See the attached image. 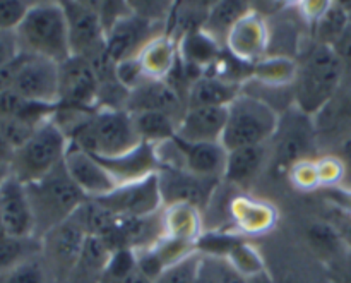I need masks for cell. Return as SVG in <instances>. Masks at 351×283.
Returning a JSON list of instances; mask_svg holds the SVG:
<instances>
[{"label": "cell", "instance_id": "obj_52", "mask_svg": "<svg viewBox=\"0 0 351 283\" xmlns=\"http://www.w3.org/2000/svg\"><path fill=\"white\" fill-rule=\"evenodd\" d=\"M10 175V167L9 165H0V185L3 184V181H5L7 177Z\"/></svg>", "mask_w": 351, "mask_h": 283}, {"label": "cell", "instance_id": "obj_7", "mask_svg": "<svg viewBox=\"0 0 351 283\" xmlns=\"http://www.w3.org/2000/svg\"><path fill=\"white\" fill-rule=\"evenodd\" d=\"M69 139L53 117L38 126L26 144L16 150L10 161V174L23 184H31L64 163Z\"/></svg>", "mask_w": 351, "mask_h": 283}, {"label": "cell", "instance_id": "obj_30", "mask_svg": "<svg viewBox=\"0 0 351 283\" xmlns=\"http://www.w3.org/2000/svg\"><path fill=\"white\" fill-rule=\"evenodd\" d=\"M165 236L184 242L197 244L204 234V215L191 205H171L163 208Z\"/></svg>", "mask_w": 351, "mask_h": 283}, {"label": "cell", "instance_id": "obj_8", "mask_svg": "<svg viewBox=\"0 0 351 283\" xmlns=\"http://www.w3.org/2000/svg\"><path fill=\"white\" fill-rule=\"evenodd\" d=\"M154 148L160 167L184 168L197 177L223 181L228 151L221 143H185L173 137Z\"/></svg>", "mask_w": 351, "mask_h": 283}, {"label": "cell", "instance_id": "obj_43", "mask_svg": "<svg viewBox=\"0 0 351 283\" xmlns=\"http://www.w3.org/2000/svg\"><path fill=\"white\" fill-rule=\"evenodd\" d=\"M27 60L26 54H17L16 57L10 58L3 65H0V93L12 91L16 79L19 76L21 69H23L24 62Z\"/></svg>", "mask_w": 351, "mask_h": 283}, {"label": "cell", "instance_id": "obj_28", "mask_svg": "<svg viewBox=\"0 0 351 283\" xmlns=\"http://www.w3.org/2000/svg\"><path fill=\"white\" fill-rule=\"evenodd\" d=\"M243 84L230 82L215 76L202 74L187 89V109L195 106H230V103L242 93Z\"/></svg>", "mask_w": 351, "mask_h": 283}, {"label": "cell", "instance_id": "obj_41", "mask_svg": "<svg viewBox=\"0 0 351 283\" xmlns=\"http://www.w3.org/2000/svg\"><path fill=\"white\" fill-rule=\"evenodd\" d=\"M38 126H40L38 122L21 119V117H0V133L9 141L14 151L19 150L23 144L27 143V139L33 136Z\"/></svg>", "mask_w": 351, "mask_h": 283}, {"label": "cell", "instance_id": "obj_29", "mask_svg": "<svg viewBox=\"0 0 351 283\" xmlns=\"http://www.w3.org/2000/svg\"><path fill=\"white\" fill-rule=\"evenodd\" d=\"M113 251L98 236L86 237L81 258L67 283H101Z\"/></svg>", "mask_w": 351, "mask_h": 283}, {"label": "cell", "instance_id": "obj_3", "mask_svg": "<svg viewBox=\"0 0 351 283\" xmlns=\"http://www.w3.org/2000/svg\"><path fill=\"white\" fill-rule=\"evenodd\" d=\"M26 192L34 216V237L40 240L67 222L89 199L72 181L64 163L40 181L26 184Z\"/></svg>", "mask_w": 351, "mask_h": 283}, {"label": "cell", "instance_id": "obj_13", "mask_svg": "<svg viewBox=\"0 0 351 283\" xmlns=\"http://www.w3.org/2000/svg\"><path fill=\"white\" fill-rule=\"evenodd\" d=\"M58 106L98 109V79L84 57L72 55L58 64Z\"/></svg>", "mask_w": 351, "mask_h": 283}, {"label": "cell", "instance_id": "obj_16", "mask_svg": "<svg viewBox=\"0 0 351 283\" xmlns=\"http://www.w3.org/2000/svg\"><path fill=\"white\" fill-rule=\"evenodd\" d=\"M314 126L321 155L332 153L351 136V78H345L336 95L314 117Z\"/></svg>", "mask_w": 351, "mask_h": 283}, {"label": "cell", "instance_id": "obj_12", "mask_svg": "<svg viewBox=\"0 0 351 283\" xmlns=\"http://www.w3.org/2000/svg\"><path fill=\"white\" fill-rule=\"evenodd\" d=\"M165 31H167L165 24L151 23L130 9L129 14L120 17L106 30V54L115 64L132 60L137 58V55L154 36Z\"/></svg>", "mask_w": 351, "mask_h": 283}, {"label": "cell", "instance_id": "obj_38", "mask_svg": "<svg viewBox=\"0 0 351 283\" xmlns=\"http://www.w3.org/2000/svg\"><path fill=\"white\" fill-rule=\"evenodd\" d=\"M202 254L194 253L184 258L178 263L170 264L160 273L154 283H195L197 280L199 267H201Z\"/></svg>", "mask_w": 351, "mask_h": 283}, {"label": "cell", "instance_id": "obj_42", "mask_svg": "<svg viewBox=\"0 0 351 283\" xmlns=\"http://www.w3.org/2000/svg\"><path fill=\"white\" fill-rule=\"evenodd\" d=\"M31 5L33 3L24 0H0V31L14 33Z\"/></svg>", "mask_w": 351, "mask_h": 283}, {"label": "cell", "instance_id": "obj_11", "mask_svg": "<svg viewBox=\"0 0 351 283\" xmlns=\"http://www.w3.org/2000/svg\"><path fill=\"white\" fill-rule=\"evenodd\" d=\"M156 175L163 206L191 205L201 210L202 215L223 182L197 177L184 168L165 167V165H161Z\"/></svg>", "mask_w": 351, "mask_h": 283}, {"label": "cell", "instance_id": "obj_32", "mask_svg": "<svg viewBox=\"0 0 351 283\" xmlns=\"http://www.w3.org/2000/svg\"><path fill=\"white\" fill-rule=\"evenodd\" d=\"M298 64L295 58L267 55L252 69L254 81L273 88H293Z\"/></svg>", "mask_w": 351, "mask_h": 283}, {"label": "cell", "instance_id": "obj_20", "mask_svg": "<svg viewBox=\"0 0 351 283\" xmlns=\"http://www.w3.org/2000/svg\"><path fill=\"white\" fill-rule=\"evenodd\" d=\"M308 253L321 261L326 268L335 264L350 253L348 246L329 220L324 216H307L304 223L293 234Z\"/></svg>", "mask_w": 351, "mask_h": 283}, {"label": "cell", "instance_id": "obj_35", "mask_svg": "<svg viewBox=\"0 0 351 283\" xmlns=\"http://www.w3.org/2000/svg\"><path fill=\"white\" fill-rule=\"evenodd\" d=\"M41 253V240L36 237H2L0 239V273L24 263Z\"/></svg>", "mask_w": 351, "mask_h": 283}, {"label": "cell", "instance_id": "obj_37", "mask_svg": "<svg viewBox=\"0 0 351 283\" xmlns=\"http://www.w3.org/2000/svg\"><path fill=\"white\" fill-rule=\"evenodd\" d=\"M225 260H228L233 264V268H237L247 278L266 270V263H264L261 249L256 244L249 242L245 237H242V239H239L233 244V247L230 249L228 256Z\"/></svg>", "mask_w": 351, "mask_h": 283}, {"label": "cell", "instance_id": "obj_50", "mask_svg": "<svg viewBox=\"0 0 351 283\" xmlns=\"http://www.w3.org/2000/svg\"><path fill=\"white\" fill-rule=\"evenodd\" d=\"M14 148L10 146L9 141L3 137V134L0 133V165H9L10 167V161H12L14 158Z\"/></svg>", "mask_w": 351, "mask_h": 283}, {"label": "cell", "instance_id": "obj_18", "mask_svg": "<svg viewBox=\"0 0 351 283\" xmlns=\"http://www.w3.org/2000/svg\"><path fill=\"white\" fill-rule=\"evenodd\" d=\"M12 93L27 102L58 105V64L48 58L27 55Z\"/></svg>", "mask_w": 351, "mask_h": 283}, {"label": "cell", "instance_id": "obj_26", "mask_svg": "<svg viewBox=\"0 0 351 283\" xmlns=\"http://www.w3.org/2000/svg\"><path fill=\"white\" fill-rule=\"evenodd\" d=\"M178 41L165 31L154 36L137 55L144 76L149 79H163L167 81L178 65Z\"/></svg>", "mask_w": 351, "mask_h": 283}, {"label": "cell", "instance_id": "obj_1", "mask_svg": "<svg viewBox=\"0 0 351 283\" xmlns=\"http://www.w3.org/2000/svg\"><path fill=\"white\" fill-rule=\"evenodd\" d=\"M293 103L307 115L315 117L345 81V69L331 47L312 40L297 58Z\"/></svg>", "mask_w": 351, "mask_h": 283}, {"label": "cell", "instance_id": "obj_17", "mask_svg": "<svg viewBox=\"0 0 351 283\" xmlns=\"http://www.w3.org/2000/svg\"><path fill=\"white\" fill-rule=\"evenodd\" d=\"M269 48V30L267 21L256 7L252 9L233 26L226 38L225 50L237 60L247 65H256L257 62L267 57Z\"/></svg>", "mask_w": 351, "mask_h": 283}, {"label": "cell", "instance_id": "obj_49", "mask_svg": "<svg viewBox=\"0 0 351 283\" xmlns=\"http://www.w3.org/2000/svg\"><path fill=\"white\" fill-rule=\"evenodd\" d=\"M219 275H221V283H249V278L233 268V264L225 258H219Z\"/></svg>", "mask_w": 351, "mask_h": 283}, {"label": "cell", "instance_id": "obj_6", "mask_svg": "<svg viewBox=\"0 0 351 283\" xmlns=\"http://www.w3.org/2000/svg\"><path fill=\"white\" fill-rule=\"evenodd\" d=\"M280 126V113L263 100L240 93L228 106L221 144L226 151L267 144Z\"/></svg>", "mask_w": 351, "mask_h": 283}, {"label": "cell", "instance_id": "obj_19", "mask_svg": "<svg viewBox=\"0 0 351 283\" xmlns=\"http://www.w3.org/2000/svg\"><path fill=\"white\" fill-rule=\"evenodd\" d=\"M125 110L129 113L158 112L182 120L187 103L175 86L163 79L146 78L129 91Z\"/></svg>", "mask_w": 351, "mask_h": 283}, {"label": "cell", "instance_id": "obj_51", "mask_svg": "<svg viewBox=\"0 0 351 283\" xmlns=\"http://www.w3.org/2000/svg\"><path fill=\"white\" fill-rule=\"evenodd\" d=\"M249 283H274V282H273V278H271L269 271L263 270V271H259V273L249 277Z\"/></svg>", "mask_w": 351, "mask_h": 283}, {"label": "cell", "instance_id": "obj_2", "mask_svg": "<svg viewBox=\"0 0 351 283\" xmlns=\"http://www.w3.org/2000/svg\"><path fill=\"white\" fill-rule=\"evenodd\" d=\"M19 54L62 64L72 57L62 2H36L14 31Z\"/></svg>", "mask_w": 351, "mask_h": 283}, {"label": "cell", "instance_id": "obj_25", "mask_svg": "<svg viewBox=\"0 0 351 283\" xmlns=\"http://www.w3.org/2000/svg\"><path fill=\"white\" fill-rule=\"evenodd\" d=\"M96 160L108 170V174L119 185L143 181V179L154 175L160 170L156 148L149 143H141L139 146L120 155V157H96Z\"/></svg>", "mask_w": 351, "mask_h": 283}, {"label": "cell", "instance_id": "obj_22", "mask_svg": "<svg viewBox=\"0 0 351 283\" xmlns=\"http://www.w3.org/2000/svg\"><path fill=\"white\" fill-rule=\"evenodd\" d=\"M0 212H2L5 236L34 237V216L31 210L26 184L12 174L0 185Z\"/></svg>", "mask_w": 351, "mask_h": 283}, {"label": "cell", "instance_id": "obj_14", "mask_svg": "<svg viewBox=\"0 0 351 283\" xmlns=\"http://www.w3.org/2000/svg\"><path fill=\"white\" fill-rule=\"evenodd\" d=\"M228 216L235 232L245 239H264L276 232L280 225V212L276 206L249 192H239L230 198Z\"/></svg>", "mask_w": 351, "mask_h": 283}, {"label": "cell", "instance_id": "obj_40", "mask_svg": "<svg viewBox=\"0 0 351 283\" xmlns=\"http://www.w3.org/2000/svg\"><path fill=\"white\" fill-rule=\"evenodd\" d=\"M315 167H317V175H319V184L321 189H331V188H339L345 181L346 168L345 163L341 161V158L336 157L332 153H324L319 155L315 158Z\"/></svg>", "mask_w": 351, "mask_h": 283}, {"label": "cell", "instance_id": "obj_9", "mask_svg": "<svg viewBox=\"0 0 351 283\" xmlns=\"http://www.w3.org/2000/svg\"><path fill=\"white\" fill-rule=\"evenodd\" d=\"M67 19L69 45L74 57L93 58L106 50V33L95 2H62Z\"/></svg>", "mask_w": 351, "mask_h": 283}, {"label": "cell", "instance_id": "obj_31", "mask_svg": "<svg viewBox=\"0 0 351 283\" xmlns=\"http://www.w3.org/2000/svg\"><path fill=\"white\" fill-rule=\"evenodd\" d=\"M250 9L252 5L249 2H242V0H219V2L209 5L201 30L215 38L225 48L230 31Z\"/></svg>", "mask_w": 351, "mask_h": 283}, {"label": "cell", "instance_id": "obj_21", "mask_svg": "<svg viewBox=\"0 0 351 283\" xmlns=\"http://www.w3.org/2000/svg\"><path fill=\"white\" fill-rule=\"evenodd\" d=\"M64 165L75 185L89 199L101 198V196L110 194L113 189L119 188V184L113 181L108 170L96 160L95 155L86 153V151L79 150L72 144H69Z\"/></svg>", "mask_w": 351, "mask_h": 283}, {"label": "cell", "instance_id": "obj_5", "mask_svg": "<svg viewBox=\"0 0 351 283\" xmlns=\"http://www.w3.org/2000/svg\"><path fill=\"white\" fill-rule=\"evenodd\" d=\"M274 283H331L324 264L295 236L273 232L257 246Z\"/></svg>", "mask_w": 351, "mask_h": 283}, {"label": "cell", "instance_id": "obj_45", "mask_svg": "<svg viewBox=\"0 0 351 283\" xmlns=\"http://www.w3.org/2000/svg\"><path fill=\"white\" fill-rule=\"evenodd\" d=\"M195 283H221V275H219V258L202 256Z\"/></svg>", "mask_w": 351, "mask_h": 283}, {"label": "cell", "instance_id": "obj_36", "mask_svg": "<svg viewBox=\"0 0 351 283\" xmlns=\"http://www.w3.org/2000/svg\"><path fill=\"white\" fill-rule=\"evenodd\" d=\"M0 283H57V280L48 270L40 253L24 263L0 273Z\"/></svg>", "mask_w": 351, "mask_h": 283}, {"label": "cell", "instance_id": "obj_44", "mask_svg": "<svg viewBox=\"0 0 351 283\" xmlns=\"http://www.w3.org/2000/svg\"><path fill=\"white\" fill-rule=\"evenodd\" d=\"M331 48L335 50L336 57L339 58V62H341L346 78H351V21L348 27L345 30V33L339 36V40L336 41Z\"/></svg>", "mask_w": 351, "mask_h": 283}, {"label": "cell", "instance_id": "obj_10", "mask_svg": "<svg viewBox=\"0 0 351 283\" xmlns=\"http://www.w3.org/2000/svg\"><path fill=\"white\" fill-rule=\"evenodd\" d=\"M86 237L82 227L71 216L41 239V256L57 283H67L81 258Z\"/></svg>", "mask_w": 351, "mask_h": 283}, {"label": "cell", "instance_id": "obj_47", "mask_svg": "<svg viewBox=\"0 0 351 283\" xmlns=\"http://www.w3.org/2000/svg\"><path fill=\"white\" fill-rule=\"evenodd\" d=\"M101 283H154L141 270L139 267H136L134 270H130L129 273H123V275H106L103 277Z\"/></svg>", "mask_w": 351, "mask_h": 283}, {"label": "cell", "instance_id": "obj_27", "mask_svg": "<svg viewBox=\"0 0 351 283\" xmlns=\"http://www.w3.org/2000/svg\"><path fill=\"white\" fill-rule=\"evenodd\" d=\"M223 52H225V48L202 30L189 31L187 34H184L178 40L180 64L189 72L197 71L204 74L219 60Z\"/></svg>", "mask_w": 351, "mask_h": 283}, {"label": "cell", "instance_id": "obj_15", "mask_svg": "<svg viewBox=\"0 0 351 283\" xmlns=\"http://www.w3.org/2000/svg\"><path fill=\"white\" fill-rule=\"evenodd\" d=\"M95 201L115 216H146L165 208L156 174L143 181L119 185L110 194L96 198Z\"/></svg>", "mask_w": 351, "mask_h": 283}, {"label": "cell", "instance_id": "obj_48", "mask_svg": "<svg viewBox=\"0 0 351 283\" xmlns=\"http://www.w3.org/2000/svg\"><path fill=\"white\" fill-rule=\"evenodd\" d=\"M17 54H19V48L16 43V34L0 31V65L9 62Z\"/></svg>", "mask_w": 351, "mask_h": 283}, {"label": "cell", "instance_id": "obj_53", "mask_svg": "<svg viewBox=\"0 0 351 283\" xmlns=\"http://www.w3.org/2000/svg\"><path fill=\"white\" fill-rule=\"evenodd\" d=\"M5 237V227H3V218H2V212H0V239Z\"/></svg>", "mask_w": 351, "mask_h": 283}, {"label": "cell", "instance_id": "obj_54", "mask_svg": "<svg viewBox=\"0 0 351 283\" xmlns=\"http://www.w3.org/2000/svg\"><path fill=\"white\" fill-rule=\"evenodd\" d=\"M350 12H351V7H350Z\"/></svg>", "mask_w": 351, "mask_h": 283}, {"label": "cell", "instance_id": "obj_33", "mask_svg": "<svg viewBox=\"0 0 351 283\" xmlns=\"http://www.w3.org/2000/svg\"><path fill=\"white\" fill-rule=\"evenodd\" d=\"M351 21L350 5L339 2H329L324 12L312 24V40L332 47L339 40Z\"/></svg>", "mask_w": 351, "mask_h": 283}, {"label": "cell", "instance_id": "obj_34", "mask_svg": "<svg viewBox=\"0 0 351 283\" xmlns=\"http://www.w3.org/2000/svg\"><path fill=\"white\" fill-rule=\"evenodd\" d=\"M130 115H132L134 126H136V131L143 143H149L156 146V144L177 137L180 120L175 119V117L158 112L130 113Z\"/></svg>", "mask_w": 351, "mask_h": 283}, {"label": "cell", "instance_id": "obj_23", "mask_svg": "<svg viewBox=\"0 0 351 283\" xmlns=\"http://www.w3.org/2000/svg\"><path fill=\"white\" fill-rule=\"evenodd\" d=\"M269 167V143L243 146L228 151L223 182L240 192H247Z\"/></svg>", "mask_w": 351, "mask_h": 283}, {"label": "cell", "instance_id": "obj_46", "mask_svg": "<svg viewBox=\"0 0 351 283\" xmlns=\"http://www.w3.org/2000/svg\"><path fill=\"white\" fill-rule=\"evenodd\" d=\"M331 283H351V251L328 268Z\"/></svg>", "mask_w": 351, "mask_h": 283}, {"label": "cell", "instance_id": "obj_4", "mask_svg": "<svg viewBox=\"0 0 351 283\" xmlns=\"http://www.w3.org/2000/svg\"><path fill=\"white\" fill-rule=\"evenodd\" d=\"M321 155L315 133L314 117L297 106H290L280 115V126L269 141V167L267 174L274 179L287 177L293 165L314 160Z\"/></svg>", "mask_w": 351, "mask_h": 283}, {"label": "cell", "instance_id": "obj_24", "mask_svg": "<svg viewBox=\"0 0 351 283\" xmlns=\"http://www.w3.org/2000/svg\"><path fill=\"white\" fill-rule=\"evenodd\" d=\"M228 106H195L185 110L177 137L185 143H221Z\"/></svg>", "mask_w": 351, "mask_h": 283}, {"label": "cell", "instance_id": "obj_39", "mask_svg": "<svg viewBox=\"0 0 351 283\" xmlns=\"http://www.w3.org/2000/svg\"><path fill=\"white\" fill-rule=\"evenodd\" d=\"M287 181L290 182L291 188L304 194H311V192L321 191V184H319L317 167H315L314 160H304L300 163L293 165L287 175Z\"/></svg>", "mask_w": 351, "mask_h": 283}]
</instances>
